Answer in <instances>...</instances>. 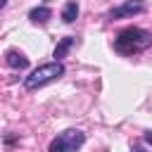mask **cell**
Here are the masks:
<instances>
[{
  "label": "cell",
  "instance_id": "obj_1",
  "mask_svg": "<svg viewBox=\"0 0 152 152\" xmlns=\"http://www.w3.org/2000/svg\"><path fill=\"white\" fill-rule=\"evenodd\" d=\"M147 48H152V33L145 31V28H138V26L124 28V31L114 38V50H116L119 55H124V57L145 52Z\"/></svg>",
  "mask_w": 152,
  "mask_h": 152
},
{
  "label": "cell",
  "instance_id": "obj_2",
  "mask_svg": "<svg viewBox=\"0 0 152 152\" xmlns=\"http://www.w3.org/2000/svg\"><path fill=\"white\" fill-rule=\"evenodd\" d=\"M59 76H64V64L62 62H48V64H40L38 69H33L24 78V88L26 90H38V88L57 81Z\"/></svg>",
  "mask_w": 152,
  "mask_h": 152
},
{
  "label": "cell",
  "instance_id": "obj_3",
  "mask_svg": "<svg viewBox=\"0 0 152 152\" xmlns=\"http://www.w3.org/2000/svg\"><path fill=\"white\" fill-rule=\"evenodd\" d=\"M86 142V133L78 131V128H66L62 133H57L50 145H48V152H78Z\"/></svg>",
  "mask_w": 152,
  "mask_h": 152
},
{
  "label": "cell",
  "instance_id": "obj_4",
  "mask_svg": "<svg viewBox=\"0 0 152 152\" xmlns=\"http://www.w3.org/2000/svg\"><path fill=\"white\" fill-rule=\"evenodd\" d=\"M142 12H145V2H142V0H126V2L116 5V7L107 14V19H109V21H116V19L135 17V14H142Z\"/></svg>",
  "mask_w": 152,
  "mask_h": 152
},
{
  "label": "cell",
  "instance_id": "obj_5",
  "mask_svg": "<svg viewBox=\"0 0 152 152\" xmlns=\"http://www.w3.org/2000/svg\"><path fill=\"white\" fill-rule=\"evenodd\" d=\"M5 64H7L10 69L24 71V69L28 66V57H26L24 52H19V50H7V52H5Z\"/></svg>",
  "mask_w": 152,
  "mask_h": 152
},
{
  "label": "cell",
  "instance_id": "obj_6",
  "mask_svg": "<svg viewBox=\"0 0 152 152\" xmlns=\"http://www.w3.org/2000/svg\"><path fill=\"white\" fill-rule=\"evenodd\" d=\"M50 19H52V10H50V7H45V5L33 7V10L28 12V21H31V24H36V26H45Z\"/></svg>",
  "mask_w": 152,
  "mask_h": 152
},
{
  "label": "cell",
  "instance_id": "obj_7",
  "mask_svg": "<svg viewBox=\"0 0 152 152\" xmlns=\"http://www.w3.org/2000/svg\"><path fill=\"white\" fill-rule=\"evenodd\" d=\"M74 45H76V38H74V36H66V38H62V40L55 45V52H52L55 62H62V59L66 57V52H69Z\"/></svg>",
  "mask_w": 152,
  "mask_h": 152
},
{
  "label": "cell",
  "instance_id": "obj_8",
  "mask_svg": "<svg viewBox=\"0 0 152 152\" xmlns=\"http://www.w3.org/2000/svg\"><path fill=\"white\" fill-rule=\"evenodd\" d=\"M76 17H78V5H76V0L64 2V7H62V21H64V24H74Z\"/></svg>",
  "mask_w": 152,
  "mask_h": 152
},
{
  "label": "cell",
  "instance_id": "obj_9",
  "mask_svg": "<svg viewBox=\"0 0 152 152\" xmlns=\"http://www.w3.org/2000/svg\"><path fill=\"white\" fill-rule=\"evenodd\" d=\"M131 152H147V150H142V147H133Z\"/></svg>",
  "mask_w": 152,
  "mask_h": 152
},
{
  "label": "cell",
  "instance_id": "obj_10",
  "mask_svg": "<svg viewBox=\"0 0 152 152\" xmlns=\"http://www.w3.org/2000/svg\"><path fill=\"white\" fill-rule=\"evenodd\" d=\"M5 5H7V0H0V10H2V7H5Z\"/></svg>",
  "mask_w": 152,
  "mask_h": 152
}]
</instances>
